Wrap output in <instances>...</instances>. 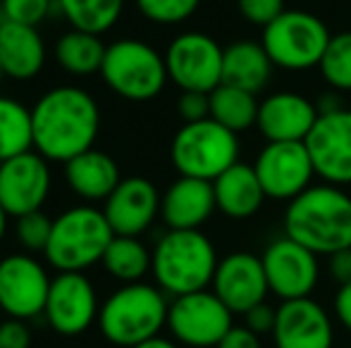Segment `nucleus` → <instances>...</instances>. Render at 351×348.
Instances as JSON below:
<instances>
[{"label":"nucleus","instance_id":"36","mask_svg":"<svg viewBox=\"0 0 351 348\" xmlns=\"http://www.w3.org/2000/svg\"><path fill=\"white\" fill-rule=\"evenodd\" d=\"M177 112L186 122H201L210 117V93L199 91H182L180 101H177Z\"/></svg>","mask_w":351,"mask_h":348},{"label":"nucleus","instance_id":"45","mask_svg":"<svg viewBox=\"0 0 351 348\" xmlns=\"http://www.w3.org/2000/svg\"><path fill=\"white\" fill-rule=\"evenodd\" d=\"M3 315H5V312H3V310H0V325H3Z\"/></svg>","mask_w":351,"mask_h":348},{"label":"nucleus","instance_id":"8","mask_svg":"<svg viewBox=\"0 0 351 348\" xmlns=\"http://www.w3.org/2000/svg\"><path fill=\"white\" fill-rule=\"evenodd\" d=\"M330 38L332 34L318 14L306 10H285L263 29L261 46L275 67L287 72H306L320 65Z\"/></svg>","mask_w":351,"mask_h":348},{"label":"nucleus","instance_id":"3","mask_svg":"<svg viewBox=\"0 0 351 348\" xmlns=\"http://www.w3.org/2000/svg\"><path fill=\"white\" fill-rule=\"evenodd\" d=\"M217 263L215 246L201 229H167L153 248L151 272L158 289L177 298L208 289Z\"/></svg>","mask_w":351,"mask_h":348},{"label":"nucleus","instance_id":"6","mask_svg":"<svg viewBox=\"0 0 351 348\" xmlns=\"http://www.w3.org/2000/svg\"><path fill=\"white\" fill-rule=\"evenodd\" d=\"M101 79L115 96L146 103L160 96L170 77L162 53L139 38H117L106 48Z\"/></svg>","mask_w":351,"mask_h":348},{"label":"nucleus","instance_id":"30","mask_svg":"<svg viewBox=\"0 0 351 348\" xmlns=\"http://www.w3.org/2000/svg\"><path fill=\"white\" fill-rule=\"evenodd\" d=\"M56 8L72 29L101 36L120 22L125 0H56Z\"/></svg>","mask_w":351,"mask_h":348},{"label":"nucleus","instance_id":"37","mask_svg":"<svg viewBox=\"0 0 351 348\" xmlns=\"http://www.w3.org/2000/svg\"><path fill=\"white\" fill-rule=\"evenodd\" d=\"M32 346V330L24 320L8 317L0 325V348H29Z\"/></svg>","mask_w":351,"mask_h":348},{"label":"nucleus","instance_id":"16","mask_svg":"<svg viewBox=\"0 0 351 348\" xmlns=\"http://www.w3.org/2000/svg\"><path fill=\"white\" fill-rule=\"evenodd\" d=\"M315 174L332 186H351V110L320 115L304 141Z\"/></svg>","mask_w":351,"mask_h":348},{"label":"nucleus","instance_id":"1","mask_svg":"<svg viewBox=\"0 0 351 348\" xmlns=\"http://www.w3.org/2000/svg\"><path fill=\"white\" fill-rule=\"evenodd\" d=\"M34 150L48 163H70L96 148L101 131V107L82 86L62 84L41 93L32 107Z\"/></svg>","mask_w":351,"mask_h":348},{"label":"nucleus","instance_id":"27","mask_svg":"<svg viewBox=\"0 0 351 348\" xmlns=\"http://www.w3.org/2000/svg\"><path fill=\"white\" fill-rule=\"evenodd\" d=\"M258 107L261 103L256 101V93H249L244 88L220 84L210 93V117L234 134L256 126Z\"/></svg>","mask_w":351,"mask_h":348},{"label":"nucleus","instance_id":"23","mask_svg":"<svg viewBox=\"0 0 351 348\" xmlns=\"http://www.w3.org/2000/svg\"><path fill=\"white\" fill-rule=\"evenodd\" d=\"M62 174H65V181L72 193L91 205L106 203L108 196L122 181L115 158L101 148H91L72 158L70 163L62 165Z\"/></svg>","mask_w":351,"mask_h":348},{"label":"nucleus","instance_id":"13","mask_svg":"<svg viewBox=\"0 0 351 348\" xmlns=\"http://www.w3.org/2000/svg\"><path fill=\"white\" fill-rule=\"evenodd\" d=\"M53 191L51 163L36 150L0 163V205L10 217L36 213Z\"/></svg>","mask_w":351,"mask_h":348},{"label":"nucleus","instance_id":"2","mask_svg":"<svg viewBox=\"0 0 351 348\" xmlns=\"http://www.w3.org/2000/svg\"><path fill=\"white\" fill-rule=\"evenodd\" d=\"M285 237L294 239L315 256L330 258L351 248V196L332 184L306 189L287 205Z\"/></svg>","mask_w":351,"mask_h":348},{"label":"nucleus","instance_id":"24","mask_svg":"<svg viewBox=\"0 0 351 348\" xmlns=\"http://www.w3.org/2000/svg\"><path fill=\"white\" fill-rule=\"evenodd\" d=\"M215 205L230 219H249L261 210L265 200V191L258 181L254 165L237 163L225 170L215 181Z\"/></svg>","mask_w":351,"mask_h":348},{"label":"nucleus","instance_id":"28","mask_svg":"<svg viewBox=\"0 0 351 348\" xmlns=\"http://www.w3.org/2000/svg\"><path fill=\"white\" fill-rule=\"evenodd\" d=\"M34 150L32 107L10 96H0V163Z\"/></svg>","mask_w":351,"mask_h":348},{"label":"nucleus","instance_id":"17","mask_svg":"<svg viewBox=\"0 0 351 348\" xmlns=\"http://www.w3.org/2000/svg\"><path fill=\"white\" fill-rule=\"evenodd\" d=\"M210 286L213 293L234 315H244L258 303H265V296L270 293L263 260L246 251H237L222 258L217 263Z\"/></svg>","mask_w":351,"mask_h":348},{"label":"nucleus","instance_id":"5","mask_svg":"<svg viewBox=\"0 0 351 348\" xmlns=\"http://www.w3.org/2000/svg\"><path fill=\"white\" fill-rule=\"evenodd\" d=\"M115 232L108 224L103 208L82 203L67 208L53 219L51 241L46 246V263L58 272H84L103 260Z\"/></svg>","mask_w":351,"mask_h":348},{"label":"nucleus","instance_id":"22","mask_svg":"<svg viewBox=\"0 0 351 348\" xmlns=\"http://www.w3.org/2000/svg\"><path fill=\"white\" fill-rule=\"evenodd\" d=\"M46 65V41L38 27L0 22V67L8 79L32 81Z\"/></svg>","mask_w":351,"mask_h":348},{"label":"nucleus","instance_id":"9","mask_svg":"<svg viewBox=\"0 0 351 348\" xmlns=\"http://www.w3.org/2000/svg\"><path fill=\"white\" fill-rule=\"evenodd\" d=\"M234 312L208 289L172 298L167 330L180 344L191 348H217L234 327Z\"/></svg>","mask_w":351,"mask_h":348},{"label":"nucleus","instance_id":"21","mask_svg":"<svg viewBox=\"0 0 351 348\" xmlns=\"http://www.w3.org/2000/svg\"><path fill=\"white\" fill-rule=\"evenodd\" d=\"M217 210L213 181L177 176L160 196V217L167 229H201Z\"/></svg>","mask_w":351,"mask_h":348},{"label":"nucleus","instance_id":"35","mask_svg":"<svg viewBox=\"0 0 351 348\" xmlns=\"http://www.w3.org/2000/svg\"><path fill=\"white\" fill-rule=\"evenodd\" d=\"M237 8L249 24L265 29L285 12V0H237Z\"/></svg>","mask_w":351,"mask_h":348},{"label":"nucleus","instance_id":"10","mask_svg":"<svg viewBox=\"0 0 351 348\" xmlns=\"http://www.w3.org/2000/svg\"><path fill=\"white\" fill-rule=\"evenodd\" d=\"M222 53L225 48L204 31H184L167 46V77L180 91L213 93L222 84Z\"/></svg>","mask_w":351,"mask_h":348},{"label":"nucleus","instance_id":"11","mask_svg":"<svg viewBox=\"0 0 351 348\" xmlns=\"http://www.w3.org/2000/svg\"><path fill=\"white\" fill-rule=\"evenodd\" d=\"M46 265L32 253H10L0 260V310L14 320L43 315L51 291Z\"/></svg>","mask_w":351,"mask_h":348},{"label":"nucleus","instance_id":"29","mask_svg":"<svg viewBox=\"0 0 351 348\" xmlns=\"http://www.w3.org/2000/svg\"><path fill=\"white\" fill-rule=\"evenodd\" d=\"M101 265L117 282L136 284L151 272L153 251H148V246L139 237H115Z\"/></svg>","mask_w":351,"mask_h":348},{"label":"nucleus","instance_id":"14","mask_svg":"<svg viewBox=\"0 0 351 348\" xmlns=\"http://www.w3.org/2000/svg\"><path fill=\"white\" fill-rule=\"evenodd\" d=\"M263 260L268 286L280 301H296V298H308L313 289L318 286L320 265L318 256L306 246L296 243L289 237H280L268 243Z\"/></svg>","mask_w":351,"mask_h":348},{"label":"nucleus","instance_id":"26","mask_svg":"<svg viewBox=\"0 0 351 348\" xmlns=\"http://www.w3.org/2000/svg\"><path fill=\"white\" fill-rule=\"evenodd\" d=\"M106 43L101 36L86 31L70 29L56 43V60L67 75L72 77H88L101 75L103 57H106Z\"/></svg>","mask_w":351,"mask_h":348},{"label":"nucleus","instance_id":"18","mask_svg":"<svg viewBox=\"0 0 351 348\" xmlns=\"http://www.w3.org/2000/svg\"><path fill=\"white\" fill-rule=\"evenodd\" d=\"M115 237H141L160 215V193L146 176H127L103 203Z\"/></svg>","mask_w":351,"mask_h":348},{"label":"nucleus","instance_id":"33","mask_svg":"<svg viewBox=\"0 0 351 348\" xmlns=\"http://www.w3.org/2000/svg\"><path fill=\"white\" fill-rule=\"evenodd\" d=\"M51 232L53 219L43 210L22 215V217H17V224H14L19 246L24 248V253H32V256L34 253H46V246L51 241Z\"/></svg>","mask_w":351,"mask_h":348},{"label":"nucleus","instance_id":"19","mask_svg":"<svg viewBox=\"0 0 351 348\" xmlns=\"http://www.w3.org/2000/svg\"><path fill=\"white\" fill-rule=\"evenodd\" d=\"M273 339L275 348H332L335 327L328 310L311 296L282 301Z\"/></svg>","mask_w":351,"mask_h":348},{"label":"nucleus","instance_id":"42","mask_svg":"<svg viewBox=\"0 0 351 348\" xmlns=\"http://www.w3.org/2000/svg\"><path fill=\"white\" fill-rule=\"evenodd\" d=\"M315 107H318V115H328V112H337V110H342V101H339V96H337V91H332V93H323V98L320 101H315Z\"/></svg>","mask_w":351,"mask_h":348},{"label":"nucleus","instance_id":"40","mask_svg":"<svg viewBox=\"0 0 351 348\" xmlns=\"http://www.w3.org/2000/svg\"><path fill=\"white\" fill-rule=\"evenodd\" d=\"M330 274L339 286L351 284V248H344V251L330 256Z\"/></svg>","mask_w":351,"mask_h":348},{"label":"nucleus","instance_id":"20","mask_svg":"<svg viewBox=\"0 0 351 348\" xmlns=\"http://www.w3.org/2000/svg\"><path fill=\"white\" fill-rule=\"evenodd\" d=\"M318 117V107L311 98L294 91H278L261 101L256 126L265 136V141H301L304 144Z\"/></svg>","mask_w":351,"mask_h":348},{"label":"nucleus","instance_id":"47","mask_svg":"<svg viewBox=\"0 0 351 348\" xmlns=\"http://www.w3.org/2000/svg\"><path fill=\"white\" fill-rule=\"evenodd\" d=\"M3 77H5V75H3V67H0V79H3Z\"/></svg>","mask_w":351,"mask_h":348},{"label":"nucleus","instance_id":"32","mask_svg":"<svg viewBox=\"0 0 351 348\" xmlns=\"http://www.w3.org/2000/svg\"><path fill=\"white\" fill-rule=\"evenodd\" d=\"M143 19L160 27H175L194 17L201 8V0H134Z\"/></svg>","mask_w":351,"mask_h":348},{"label":"nucleus","instance_id":"12","mask_svg":"<svg viewBox=\"0 0 351 348\" xmlns=\"http://www.w3.org/2000/svg\"><path fill=\"white\" fill-rule=\"evenodd\" d=\"M254 170L265 191V198L287 203L311 189L315 176L313 160L301 141H268L256 158Z\"/></svg>","mask_w":351,"mask_h":348},{"label":"nucleus","instance_id":"34","mask_svg":"<svg viewBox=\"0 0 351 348\" xmlns=\"http://www.w3.org/2000/svg\"><path fill=\"white\" fill-rule=\"evenodd\" d=\"M0 8L5 22L38 27L56 8V0H0Z\"/></svg>","mask_w":351,"mask_h":348},{"label":"nucleus","instance_id":"39","mask_svg":"<svg viewBox=\"0 0 351 348\" xmlns=\"http://www.w3.org/2000/svg\"><path fill=\"white\" fill-rule=\"evenodd\" d=\"M217 348H263V346H261V336L254 334L249 327L234 325L225 334V339L217 344Z\"/></svg>","mask_w":351,"mask_h":348},{"label":"nucleus","instance_id":"7","mask_svg":"<svg viewBox=\"0 0 351 348\" xmlns=\"http://www.w3.org/2000/svg\"><path fill=\"white\" fill-rule=\"evenodd\" d=\"M170 160L180 176L215 181L225 170L239 163V136L213 117L186 122L172 139Z\"/></svg>","mask_w":351,"mask_h":348},{"label":"nucleus","instance_id":"43","mask_svg":"<svg viewBox=\"0 0 351 348\" xmlns=\"http://www.w3.org/2000/svg\"><path fill=\"white\" fill-rule=\"evenodd\" d=\"M134 348H177V346L172 344L170 339H162V336H156V339H148V341H143V344L134 346Z\"/></svg>","mask_w":351,"mask_h":348},{"label":"nucleus","instance_id":"41","mask_svg":"<svg viewBox=\"0 0 351 348\" xmlns=\"http://www.w3.org/2000/svg\"><path fill=\"white\" fill-rule=\"evenodd\" d=\"M335 315L342 322V327L351 332V284L339 286L337 296H335Z\"/></svg>","mask_w":351,"mask_h":348},{"label":"nucleus","instance_id":"31","mask_svg":"<svg viewBox=\"0 0 351 348\" xmlns=\"http://www.w3.org/2000/svg\"><path fill=\"white\" fill-rule=\"evenodd\" d=\"M318 70L332 91H351V31L332 34Z\"/></svg>","mask_w":351,"mask_h":348},{"label":"nucleus","instance_id":"38","mask_svg":"<svg viewBox=\"0 0 351 348\" xmlns=\"http://www.w3.org/2000/svg\"><path fill=\"white\" fill-rule=\"evenodd\" d=\"M275 320H278V308H270L268 303H258L249 312H244V327H249L258 336L273 334Z\"/></svg>","mask_w":351,"mask_h":348},{"label":"nucleus","instance_id":"44","mask_svg":"<svg viewBox=\"0 0 351 348\" xmlns=\"http://www.w3.org/2000/svg\"><path fill=\"white\" fill-rule=\"evenodd\" d=\"M8 219H10V215L3 210V205H0V243H3V239H5V232H8Z\"/></svg>","mask_w":351,"mask_h":348},{"label":"nucleus","instance_id":"46","mask_svg":"<svg viewBox=\"0 0 351 348\" xmlns=\"http://www.w3.org/2000/svg\"><path fill=\"white\" fill-rule=\"evenodd\" d=\"M0 22H3V8H0Z\"/></svg>","mask_w":351,"mask_h":348},{"label":"nucleus","instance_id":"15","mask_svg":"<svg viewBox=\"0 0 351 348\" xmlns=\"http://www.w3.org/2000/svg\"><path fill=\"white\" fill-rule=\"evenodd\" d=\"M98 296L84 272H58L46 301L48 325L62 336H79L98 322Z\"/></svg>","mask_w":351,"mask_h":348},{"label":"nucleus","instance_id":"4","mask_svg":"<svg viewBox=\"0 0 351 348\" xmlns=\"http://www.w3.org/2000/svg\"><path fill=\"white\" fill-rule=\"evenodd\" d=\"M167 310L170 303L158 286L146 282L125 284L101 303L98 330L110 344L134 348L160 336L167 325Z\"/></svg>","mask_w":351,"mask_h":348},{"label":"nucleus","instance_id":"25","mask_svg":"<svg viewBox=\"0 0 351 348\" xmlns=\"http://www.w3.org/2000/svg\"><path fill=\"white\" fill-rule=\"evenodd\" d=\"M273 62L261 43L237 41L222 53V84L258 93L273 77Z\"/></svg>","mask_w":351,"mask_h":348}]
</instances>
